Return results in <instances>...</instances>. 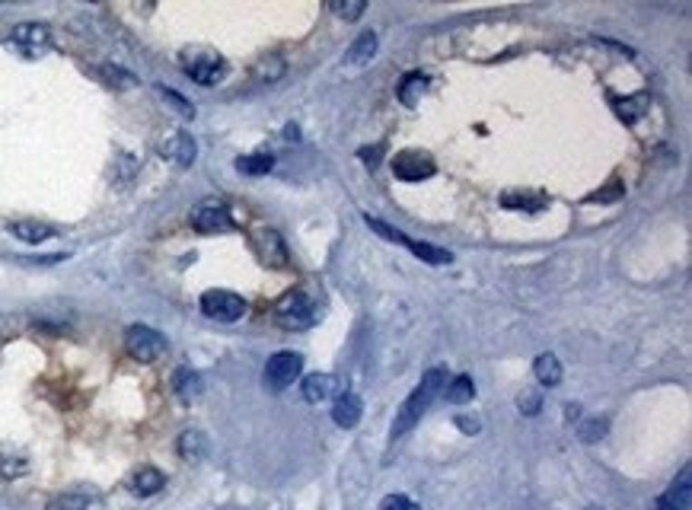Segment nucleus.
I'll use <instances>...</instances> for the list:
<instances>
[{"instance_id": "f257e3e1", "label": "nucleus", "mask_w": 692, "mask_h": 510, "mask_svg": "<svg viewBox=\"0 0 692 510\" xmlns=\"http://www.w3.org/2000/svg\"><path fill=\"white\" fill-rule=\"evenodd\" d=\"M447 387V370L444 367H434V370H428L425 377H421V383L415 389H411V396L402 402V408H399L396 421H392V437H402V434H409L411 427L419 425L421 415L431 408V402L438 399L440 393H444Z\"/></svg>"}, {"instance_id": "f03ea898", "label": "nucleus", "mask_w": 692, "mask_h": 510, "mask_svg": "<svg viewBox=\"0 0 692 510\" xmlns=\"http://www.w3.org/2000/svg\"><path fill=\"white\" fill-rule=\"evenodd\" d=\"M274 319L282 322L284 329H291V332H301V329H310L320 319V307L303 290H297V294H288L274 307Z\"/></svg>"}, {"instance_id": "7ed1b4c3", "label": "nucleus", "mask_w": 692, "mask_h": 510, "mask_svg": "<svg viewBox=\"0 0 692 510\" xmlns=\"http://www.w3.org/2000/svg\"><path fill=\"white\" fill-rule=\"evenodd\" d=\"M183 67L185 74H189L195 83L202 86H214L217 80L223 77V71H227V64H223L221 54L214 52H202V48H189V52H183Z\"/></svg>"}, {"instance_id": "20e7f679", "label": "nucleus", "mask_w": 692, "mask_h": 510, "mask_svg": "<svg viewBox=\"0 0 692 510\" xmlns=\"http://www.w3.org/2000/svg\"><path fill=\"white\" fill-rule=\"evenodd\" d=\"M364 221H367V227H371L377 236H383V240H392V242H402V246H409L411 252L419 255L421 262H431V265H450L453 255L447 252V249H438V246H428V242H415V240H409V236L396 233V230H392L390 223L377 221V217H371V214H367Z\"/></svg>"}, {"instance_id": "39448f33", "label": "nucleus", "mask_w": 692, "mask_h": 510, "mask_svg": "<svg viewBox=\"0 0 692 510\" xmlns=\"http://www.w3.org/2000/svg\"><path fill=\"white\" fill-rule=\"evenodd\" d=\"M124 345H128L131 358H137L141 364H151V360H160L166 354V338L151 326H131L124 335Z\"/></svg>"}, {"instance_id": "423d86ee", "label": "nucleus", "mask_w": 692, "mask_h": 510, "mask_svg": "<svg viewBox=\"0 0 692 510\" xmlns=\"http://www.w3.org/2000/svg\"><path fill=\"white\" fill-rule=\"evenodd\" d=\"M303 370V358L297 351H278L274 358H268L265 364V387L274 389V393H282L301 377Z\"/></svg>"}, {"instance_id": "0eeeda50", "label": "nucleus", "mask_w": 692, "mask_h": 510, "mask_svg": "<svg viewBox=\"0 0 692 510\" xmlns=\"http://www.w3.org/2000/svg\"><path fill=\"white\" fill-rule=\"evenodd\" d=\"M202 313L217 322H236L246 313V300L233 290H208L202 294Z\"/></svg>"}, {"instance_id": "6e6552de", "label": "nucleus", "mask_w": 692, "mask_h": 510, "mask_svg": "<svg viewBox=\"0 0 692 510\" xmlns=\"http://www.w3.org/2000/svg\"><path fill=\"white\" fill-rule=\"evenodd\" d=\"M392 172H396V179H402V182H421V179L434 176V160L419 151H402L392 160Z\"/></svg>"}, {"instance_id": "1a4fd4ad", "label": "nucleus", "mask_w": 692, "mask_h": 510, "mask_svg": "<svg viewBox=\"0 0 692 510\" xmlns=\"http://www.w3.org/2000/svg\"><path fill=\"white\" fill-rule=\"evenodd\" d=\"M252 249L262 255V262H268L272 269H284L288 265V246H284V240L278 236V230H255L252 233Z\"/></svg>"}, {"instance_id": "9d476101", "label": "nucleus", "mask_w": 692, "mask_h": 510, "mask_svg": "<svg viewBox=\"0 0 692 510\" xmlns=\"http://www.w3.org/2000/svg\"><path fill=\"white\" fill-rule=\"evenodd\" d=\"M689 482H692V469L686 466V469L679 472L677 482L657 497L654 510H692V485Z\"/></svg>"}, {"instance_id": "9b49d317", "label": "nucleus", "mask_w": 692, "mask_h": 510, "mask_svg": "<svg viewBox=\"0 0 692 510\" xmlns=\"http://www.w3.org/2000/svg\"><path fill=\"white\" fill-rule=\"evenodd\" d=\"M192 223H195V230H202V233H221V230L233 227V221H230L223 204H202V208H195Z\"/></svg>"}, {"instance_id": "f8f14e48", "label": "nucleus", "mask_w": 692, "mask_h": 510, "mask_svg": "<svg viewBox=\"0 0 692 510\" xmlns=\"http://www.w3.org/2000/svg\"><path fill=\"white\" fill-rule=\"evenodd\" d=\"M301 387H303V399L316 406V402L332 399V396L341 389V383H339V377H332V373H310Z\"/></svg>"}, {"instance_id": "ddd939ff", "label": "nucleus", "mask_w": 692, "mask_h": 510, "mask_svg": "<svg viewBox=\"0 0 692 510\" xmlns=\"http://www.w3.org/2000/svg\"><path fill=\"white\" fill-rule=\"evenodd\" d=\"M361 415H364V406H361V399L354 393H339V399H335L332 406V421L339 427H354L361 421Z\"/></svg>"}, {"instance_id": "4468645a", "label": "nucleus", "mask_w": 692, "mask_h": 510, "mask_svg": "<svg viewBox=\"0 0 692 510\" xmlns=\"http://www.w3.org/2000/svg\"><path fill=\"white\" fill-rule=\"evenodd\" d=\"M163 157L179 166H192L195 163V141H192L189 134H173L163 144Z\"/></svg>"}, {"instance_id": "2eb2a0df", "label": "nucleus", "mask_w": 692, "mask_h": 510, "mask_svg": "<svg viewBox=\"0 0 692 510\" xmlns=\"http://www.w3.org/2000/svg\"><path fill=\"white\" fill-rule=\"evenodd\" d=\"M163 485H166L163 472L153 469V466H144V469H137L134 476H131V491H134V495H141V497L157 495Z\"/></svg>"}, {"instance_id": "dca6fc26", "label": "nucleus", "mask_w": 692, "mask_h": 510, "mask_svg": "<svg viewBox=\"0 0 692 510\" xmlns=\"http://www.w3.org/2000/svg\"><path fill=\"white\" fill-rule=\"evenodd\" d=\"M48 26H42V23H23V26L14 29V42L23 48H29V52H39V48L48 45Z\"/></svg>"}, {"instance_id": "f3484780", "label": "nucleus", "mask_w": 692, "mask_h": 510, "mask_svg": "<svg viewBox=\"0 0 692 510\" xmlns=\"http://www.w3.org/2000/svg\"><path fill=\"white\" fill-rule=\"evenodd\" d=\"M533 373H536V379H539L542 387H559V383H562V364H559V358L552 351H546V354L536 358Z\"/></svg>"}, {"instance_id": "a211bd4d", "label": "nucleus", "mask_w": 692, "mask_h": 510, "mask_svg": "<svg viewBox=\"0 0 692 510\" xmlns=\"http://www.w3.org/2000/svg\"><path fill=\"white\" fill-rule=\"evenodd\" d=\"M10 233L16 236V240L23 242H45L54 236V230L48 227V223H39V221H16L10 223Z\"/></svg>"}, {"instance_id": "6ab92c4d", "label": "nucleus", "mask_w": 692, "mask_h": 510, "mask_svg": "<svg viewBox=\"0 0 692 510\" xmlns=\"http://www.w3.org/2000/svg\"><path fill=\"white\" fill-rule=\"evenodd\" d=\"M373 54H377V35H373V33H364V35H358V42H354L351 48H348L345 64L361 67V64H367V61H371Z\"/></svg>"}, {"instance_id": "aec40b11", "label": "nucleus", "mask_w": 692, "mask_h": 510, "mask_svg": "<svg viewBox=\"0 0 692 510\" xmlns=\"http://www.w3.org/2000/svg\"><path fill=\"white\" fill-rule=\"evenodd\" d=\"M96 504H99V497L90 495V491H67V495L54 497L52 510H93Z\"/></svg>"}, {"instance_id": "412c9836", "label": "nucleus", "mask_w": 692, "mask_h": 510, "mask_svg": "<svg viewBox=\"0 0 692 510\" xmlns=\"http://www.w3.org/2000/svg\"><path fill=\"white\" fill-rule=\"evenodd\" d=\"M26 472H29V463L23 453L0 446V478H20V476H26Z\"/></svg>"}, {"instance_id": "4be33fe9", "label": "nucleus", "mask_w": 692, "mask_h": 510, "mask_svg": "<svg viewBox=\"0 0 692 510\" xmlns=\"http://www.w3.org/2000/svg\"><path fill=\"white\" fill-rule=\"evenodd\" d=\"M274 166V157L272 153H249V157H240L236 160V170L246 172V176H265L268 170Z\"/></svg>"}, {"instance_id": "5701e85b", "label": "nucleus", "mask_w": 692, "mask_h": 510, "mask_svg": "<svg viewBox=\"0 0 692 510\" xmlns=\"http://www.w3.org/2000/svg\"><path fill=\"white\" fill-rule=\"evenodd\" d=\"M472 396H476V383H472V377H466V373L453 379V383H447V402H453V406H463Z\"/></svg>"}, {"instance_id": "b1692460", "label": "nucleus", "mask_w": 692, "mask_h": 510, "mask_svg": "<svg viewBox=\"0 0 692 510\" xmlns=\"http://www.w3.org/2000/svg\"><path fill=\"white\" fill-rule=\"evenodd\" d=\"M173 387H176V393L183 396V399H192V396L202 389V379H198L195 370L183 367V370H176V377H173Z\"/></svg>"}, {"instance_id": "393cba45", "label": "nucleus", "mask_w": 692, "mask_h": 510, "mask_svg": "<svg viewBox=\"0 0 692 510\" xmlns=\"http://www.w3.org/2000/svg\"><path fill=\"white\" fill-rule=\"evenodd\" d=\"M425 86H428L425 74H409V77H405V83L399 86V99H402L405 105H415V103H419L421 93H425Z\"/></svg>"}, {"instance_id": "a878e982", "label": "nucleus", "mask_w": 692, "mask_h": 510, "mask_svg": "<svg viewBox=\"0 0 692 510\" xmlns=\"http://www.w3.org/2000/svg\"><path fill=\"white\" fill-rule=\"evenodd\" d=\"M179 453H183L185 459H202L204 453V440L198 431H185L183 440H179Z\"/></svg>"}, {"instance_id": "bb28decb", "label": "nucleus", "mask_w": 692, "mask_h": 510, "mask_svg": "<svg viewBox=\"0 0 692 510\" xmlns=\"http://www.w3.org/2000/svg\"><path fill=\"white\" fill-rule=\"evenodd\" d=\"M603 434H607V418H590L581 425V440H588V444L603 440Z\"/></svg>"}, {"instance_id": "cd10ccee", "label": "nucleus", "mask_w": 692, "mask_h": 510, "mask_svg": "<svg viewBox=\"0 0 692 510\" xmlns=\"http://www.w3.org/2000/svg\"><path fill=\"white\" fill-rule=\"evenodd\" d=\"M380 510H421V507L411 501V497H405V495H390V497H383Z\"/></svg>"}, {"instance_id": "c85d7f7f", "label": "nucleus", "mask_w": 692, "mask_h": 510, "mask_svg": "<svg viewBox=\"0 0 692 510\" xmlns=\"http://www.w3.org/2000/svg\"><path fill=\"white\" fill-rule=\"evenodd\" d=\"M160 93H163V96L170 99V105H173V109H176V112H183L185 118H192V115H195V109H192V105H189V99H185V96H179L176 90H166V86H163V90H160Z\"/></svg>"}, {"instance_id": "c756f323", "label": "nucleus", "mask_w": 692, "mask_h": 510, "mask_svg": "<svg viewBox=\"0 0 692 510\" xmlns=\"http://www.w3.org/2000/svg\"><path fill=\"white\" fill-rule=\"evenodd\" d=\"M332 14L341 20H358L364 14V4H332Z\"/></svg>"}, {"instance_id": "7c9ffc66", "label": "nucleus", "mask_w": 692, "mask_h": 510, "mask_svg": "<svg viewBox=\"0 0 692 510\" xmlns=\"http://www.w3.org/2000/svg\"><path fill=\"white\" fill-rule=\"evenodd\" d=\"M103 74L109 77V83L115 86H134V77H131L128 71H122V67H103Z\"/></svg>"}, {"instance_id": "2f4dec72", "label": "nucleus", "mask_w": 692, "mask_h": 510, "mask_svg": "<svg viewBox=\"0 0 692 510\" xmlns=\"http://www.w3.org/2000/svg\"><path fill=\"white\" fill-rule=\"evenodd\" d=\"M520 412H527V415L539 412V396H536V393H523L520 396Z\"/></svg>"}, {"instance_id": "473e14b6", "label": "nucleus", "mask_w": 692, "mask_h": 510, "mask_svg": "<svg viewBox=\"0 0 692 510\" xmlns=\"http://www.w3.org/2000/svg\"><path fill=\"white\" fill-rule=\"evenodd\" d=\"M377 153H380V147H373V151H371V147H364V151H361V160H364V163H371V166H377L380 163Z\"/></svg>"}]
</instances>
